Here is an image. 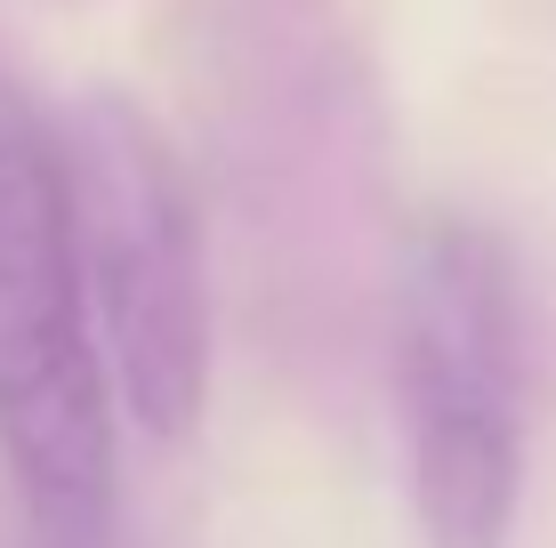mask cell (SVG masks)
Instances as JSON below:
<instances>
[{"mask_svg":"<svg viewBox=\"0 0 556 548\" xmlns=\"http://www.w3.org/2000/svg\"><path fill=\"white\" fill-rule=\"evenodd\" d=\"M113 395L65 145L0 98V476L41 548L113 540Z\"/></svg>","mask_w":556,"mask_h":548,"instance_id":"1","label":"cell"},{"mask_svg":"<svg viewBox=\"0 0 556 548\" xmlns=\"http://www.w3.org/2000/svg\"><path fill=\"white\" fill-rule=\"evenodd\" d=\"M388 364L419 548H508L525 508V315L484 226L428 218L404 242Z\"/></svg>","mask_w":556,"mask_h":548,"instance_id":"2","label":"cell"},{"mask_svg":"<svg viewBox=\"0 0 556 548\" xmlns=\"http://www.w3.org/2000/svg\"><path fill=\"white\" fill-rule=\"evenodd\" d=\"M65 169L122 411L153 444H186L210 411V371H218L202 194L129 89H89L73 105Z\"/></svg>","mask_w":556,"mask_h":548,"instance_id":"3","label":"cell"}]
</instances>
